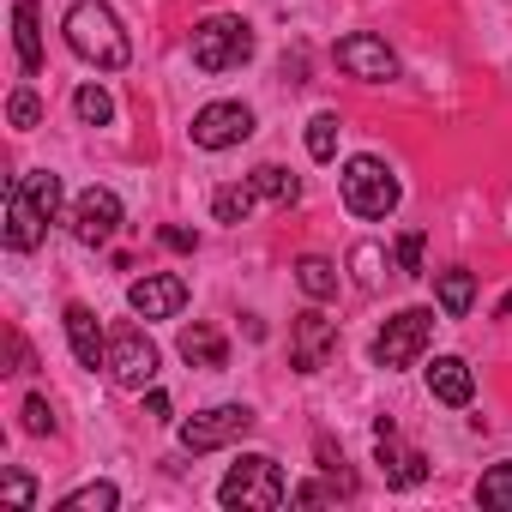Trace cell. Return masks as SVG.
Segmentation results:
<instances>
[{
    "label": "cell",
    "mask_w": 512,
    "mask_h": 512,
    "mask_svg": "<svg viewBox=\"0 0 512 512\" xmlns=\"http://www.w3.org/2000/svg\"><path fill=\"white\" fill-rule=\"evenodd\" d=\"M127 308H133L139 320H175V314L187 308V278H181V272H151V278H139V284L127 290Z\"/></svg>",
    "instance_id": "12"
},
{
    "label": "cell",
    "mask_w": 512,
    "mask_h": 512,
    "mask_svg": "<svg viewBox=\"0 0 512 512\" xmlns=\"http://www.w3.org/2000/svg\"><path fill=\"white\" fill-rule=\"evenodd\" d=\"M338 187H344V205H350L356 217H392L398 199H404L392 163H380V157H350L344 175H338Z\"/></svg>",
    "instance_id": "4"
},
{
    "label": "cell",
    "mask_w": 512,
    "mask_h": 512,
    "mask_svg": "<svg viewBox=\"0 0 512 512\" xmlns=\"http://www.w3.org/2000/svg\"><path fill=\"white\" fill-rule=\"evenodd\" d=\"M338 133H344V121L326 109V115H314L308 121V157H320V163H332L338 157Z\"/></svg>",
    "instance_id": "25"
},
{
    "label": "cell",
    "mask_w": 512,
    "mask_h": 512,
    "mask_svg": "<svg viewBox=\"0 0 512 512\" xmlns=\"http://www.w3.org/2000/svg\"><path fill=\"white\" fill-rule=\"evenodd\" d=\"M7 121H13L19 133H31V127H43V103H37V91H31V85H19V91L7 97Z\"/></svg>",
    "instance_id": "28"
},
{
    "label": "cell",
    "mask_w": 512,
    "mask_h": 512,
    "mask_svg": "<svg viewBox=\"0 0 512 512\" xmlns=\"http://www.w3.org/2000/svg\"><path fill=\"white\" fill-rule=\"evenodd\" d=\"M0 500H7V506H37V482L25 470H7V476H0Z\"/></svg>",
    "instance_id": "29"
},
{
    "label": "cell",
    "mask_w": 512,
    "mask_h": 512,
    "mask_svg": "<svg viewBox=\"0 0 512 512\" xmlns=\"http://www.w3.org/2000/svg\"><path fill=\"white\" fill-rule=\"evenodd\" d=\"M19 416H25V434H55V410H49V398H43V392H31Z\"/></svg>",
    "instance_id": "30"
},
{
    "label": "cell",
    "mask_w": 512,
    "mask_h": 512,
    "mask_svg": "<svg viewBox=\"0 0 512 512\" xmlns=\"http://www.w3.org/2000/svg\"><path fill=\"white\" fill-rule=\"evenodd\" d=\"M428 344H434V308H404V314H392V320L380 326L374 362H380L386 374H398V368H410Z\"/></svg>",
    "instance_id": "5"
},
{
    "label": "cell",
    "mask_w": 512,
    "mask_h": 512,
    "mask_svg": "<svg viewBox=\"0 0 512 512\" xmlns=\"http://www.w3.org/2000/svg\"><path fill=\"white\" fill-rule=\"evenodd\" d=\"M434 302H440L446 320H464V314L476 308V272H464V266L440 272V278H434Z\"/></svg>",
    "instance_id": "18"
},
{
    "label": "cell",
    "mask_w": 512,
    "mask_h": 512,
    "mask_svg": "<svg viewBox=\"0 0 512 512\" xmlns=\"http://www.w3.org/2000/svg\"><path fill=\"white\" fill-rule=\"evenodd\" d=\"M109 374H115V386L145 392V386L157 380V344H151L139 326H121V332L109 338Z\"/></svg>",
    "instance_id": "7"
},
{
    "label": "cell",
    "mask_w": 512,
    "mask_h": 512,
    "mask_svg": "<svg viewBox=\"0 0 512 512\" xmlns=\"http://www.w3.org/2000/svg\"><path fill=\"white\" fill-rule=\"evenodd\" d=\"M374 446H380V470H386L392 488H416V482H428V458H422L416 446H398V422H392V416L374 422Z\"/></svg>",
    "instance_id": "13"
},
{
    "label": "cell",
    "mask_w": 512,
    "mask_h": 512,
    "mask_svg": "<svg viewBox=\"0 0 512 512\" xmlns=\"http://www.w3.org/2000/svg\"><path fill=\"white\" fill-rule=\"evenodd\" d=\"M428 392H434L440 404L464 410V404L476 398V374H470V362H464V356H434V368H428Z\"/></svg>",
    "instance_id": "16"
},
{
    "label": "cell",
    "mask_w": 512,
    "mask_h": 512,
    "mask_svg": "<svg viewBox=\"0 0 512 512\" xmlns=\"http://www.w3.org/2000/svg\"><path fill=\"white\" fill-rule=\"evenodd\" d=\"M115 229H121V199H115L109 187H85V193L73 199V235H79L85 247H109Z\"/></svg>",
    "instance_id": "11"
},
{
    "label": "cell",
    "mask_w": 512,
    "mask_h": 512,
    "mask_svg": "<svg viewBox=\"0 0 512 512\" xmlns=\"http://www.w3.org/2000/svg\"><path fill=\"white\" fill-rule=\"evenodd\" d=\"M73 115H79L85 127H109V121H115V97H109L103 85H79V91H73Z\"/></svg>",
    "instance_id": "23"
},
{
    "label": "cell",
    "mask_w": 512,
    "mask_h": 512,
    "mask_svg": "<svg viewBox=\"0 0 512 512\" xmlns=\"http://www.w3.org/2000/svg\"><path fill=\"white\" fill-rule=\"evenodd\" d=\"M67 49L79 61L103 67V73H121L133 61V43H127V31H121L109 0H73V13H67Z\"/></svg>",
    "instance_id": "1"
},
{
    "label": "cell",
    "mask_w": 512,
    "mask_h": 512,
    "mask_svg": "<svg viewBox=\"0 0 512 512\" xmlns=\"http://www.w3.org/2000/svg\"><path fill=\"white\" fill-rule=\"evenodd\" d=\"M500 314H512V296H506V302H500Z\"/></svg>",
    "instance_id": "34"
},
{
    "label": "cell",
    "mask_w": 512,
    "mask_h": 512,
    "mask_svg": "<svg viewBox=\"0 0 512 512\" xmlns=\"http://www.w3.org/2000/svg\"><path fill=\"white\" fill-rule=\"evenodd\" d=\"M145 410H151V416H169V392L151 386V392H145Z\"/></svg>",
    "instance_id": "33"
},
{
    "label": "cell",
    "mask_w": 512,
    "mask_h": 512,
    "mask_svg": "<svg viewBox=\"0 0 512 512\" xmlns=\"http://www.w3.org/2000/svg\"><path fill=\"white\" fill-rule=\"evenodd\" d=\"M217 500H223L229 512H278V506L290 500V476H284V464H278L272 452H247V458H235V464L223 470Z\"/></svg>",
    "instance_id": "2"
},
{
    "label": "cell",
    "mask_w": 512,
    "mask_h": 512,
    "mask_svg": "<svg viewBox=\"0 0 512 512\" xmlns=\"http://www.w3.org/2000/svg\"><path fill=\"white\" fill-rule=\"evenodd\" d=\"M338 67H344L350 79H362V85H392V79H398V55H392L386 37H374V31L344 37V43H338Z\"/></svg>",
    "instance_id": "8"
},
{
    "label": "cell",
    "mask_w": 512,
    "mask_h": 512,
    "mask_svg": "<svg viewBox=\"0 0 512 512\" xmlns=\"http://www.w3.org/2000/svg\"><path fill=\"white\" fill-rule=\"evenodd\" d=\"M253 133V109L247 103H205L193 115V145L199 151H229Z\"/></svg>",
    "instance_id": "10"
},
{
    "label": "cell",
    "mask_w": 512,
    "mask_h": 512,
    "mask_svg": "<svg viewBox=\"0 0 512 512\" xmlns=\"http://www.w3.org/2000/svg\"><path fill=\"white\" fill-rule=\"evenodd\" d=\"M253 205H260V187H253V181H241V187H217V193H211V217H217V223H247Z\"/></svg>",
    "instance_id": "21"
},
{
    "label": "cell",
    "mask_w": 512,
    "mask_h": 512,
    "mask_svg": "<svg viewBox=\"0 0 512 512\" xmlns=\"http://www.w3.org/2000/svg\"><path fill=\"white\" fill-rule=\"evenodd\" d=\"M296 284H302L308 302H332L338 296V266L326 260V253H302V260H296Z\"/></svg>",
    "instance_id": "20"
},
{
    "label": "cell",
    "mask_w": 512,
    "mask_h": 512,
    "mask_svg": "<svg viewBox=\"0 0 512 512\" xmlns=\"http://www.w3.org/2000/svg\"><path fill=\"white\" fill-rule=\"evenodd\" d=\"M253 61V25L235 13H211L205 25H193V67L199 73H235Z\"/></svg>",
    "instance_id": "3"
},
{
    "label": "cell",
    "mask_w": 512,
    "mask_h": 512,
    "mask_svg": "<svg viewBox=\"0 0 512 512\" xmlns=\"http://www.w3.org/2000/svg\"><path fill=\"white\" fill-rule=\"evenodd\" d=\"M350 266H356V284H362V290H380V278H386V253H380L374 241H362V247L350 253Z\"/></svg>",
    "instance_id": "27"
},
{
    "label": "cell",
    "mask_w": 512,
    "mask_h": 512,
    "mask_svg": "<svg viewBox=\"0 0 512 512\" xmlns=\"http://www.w3.org/2000/svg\"><path fill=\"white\" fill-rule=\"evenodd\" d=\"M115 506H121V488L115 482H85V488H73L61 500V512H115Z\"/></svg>",
    "instance_id": "24"
},
{
    "label": "cell",
    "mask_w": 512,
    "mask_h": 512,
    "mask_svg": "<svg viewBox=\"0 0 512 512\" xmlns=\"http://www.w3.org/2000/svg\"><path fill=\"white\" fill-rule=\"evenodd\" d=\"M43 235H49L43 205L25 193V181H13V187H7V247H13V253H31V247H43Z\"/></svg>",
    "instance_id": "14"
},
{
    "label": "cell",
    "mask_w": 512,
    "mask_h": 512,
    "mask_svg": "<svg viewBox=\"0 0 512 512\" xmlns=\"http://www.w3.org/2000/svg\"><path fill=\"white\" fill-rule=\"evenodd\" d=\"M67 338H73V356L85 362V368H109V338H103V326H97V314L85 308V302H67Z\"/></svg>",
    "instance_id": "15"
},
{
    "label": "cell",
    "mask_w": 512,
    "mask_h": 512,
    "mask_svg": "<svg viewBox=\"0 0 512 512\" xmlns=\"http://www.w3.org/2000/svg\"><path fill=\"white\" fill-rule=\"evenodd\" d=\"M247 181L260 187V199H272V205H296V199H302V181H296L290 169H278V163H260Z\"/></svg>",
    "instance_id": "22"
},
{
    "label": "cell",
    "mask_w": 512,
    "mask_h": 512,
    "mask_svg": "<svg viewBox=\"0 0 512 512\" xmlns=\"http://www.w3.org/2000/svg\"><path fill=\"white\" fill-rule=\"evenodd\" d=\"M398 272L422 278V229H404V235H398Z\"/></svg>",
    "instance_id": "31"
},
{
    "label": "cell",
    "mask_w": 512,
    "mask_h": 512,
    "mask_svg": "<svg viewBox=\"0 0 512 512\" xmlns=\"http://www.w3.org/2000/svg\"><path fill=\"white\" fill-rule=\"evenodd\" d=\"M157 241H163L169 253H193V247H199V235H193V229H157Z\"/></svg>",
    "instance_id": "32"
},
{
    "label": "cell",
    "mask_w": 512,
    "mask_h": 512,
    "mask_svg": "<svg viewBox=\"0 0 512 512\" xmlns=\"http://www.w3.org/2000/svg\"><path fill=\"white\" fill-rule=\"evenodd\" d=\"M13 43H19V67L37 79L43 73V19H37V0H19V7H13Z\"/></svg>",
    "instance_id": "17"
},
{
    "label": "cell",
    "mask_w": 512,
    "mask_h": 512,
    "mask_svg": "<svg viewBox=\"0 0 512 512\" xmlns=\"http://www.w3.org/2000/svg\"><path fill=\"white\" fill-rule=\"evenodd\" d=\"M476 500H482V506H494V512H512V464H494V470H482V482H476Z\"/></svg>",
    "instance_id": "26"
},
{
    "label": "cell",
    "mask_w": 512,
    "mask_h": 512,
    "mask_svg": "<svg viewBox=\"0 0 512 512\" xmlns=\"http://www.w3.org/2000/svg\"><path fill=\"white\" fill-rule=\"evenodd\" d=\"M332 350H338V326H332L320 308H308V314L290 320V368H296V374H320Z\"/></svg>",
    "instance_id": "9"
},
{
    "label": "cell",
    "mask_w": 512,
    "mask_h": 512,
    "mask_svg": "<svg viewBox=\"0 0 512 512\" xmlns=\"http://www.w3.org/2000/svg\"><path fill=\"white\" fill-rule=\"evenodd\" d=\"M253 422H260V416H253L247 404H211V410H199V416H187L181 422V452H217V446H229V440H241Z\"/></svg>",
    "instance_id": "6"
},
{
    "label": "cell",
    "mask_w": 512,
    "mask_h": 512,
    "mask_svg": "<svg viewBox=\"0 0 512 512\" xmlns=\"http://www.w3.org/2000/svg\"><path fill=\"white\" fill-rule=\"evenodd\" d=\"M175 350H181V362H187V368H211V374H217V368H229V344H223L211 326H187Z\"/></svg>",
    "instance_id": "19"
}]
</instances>
